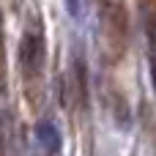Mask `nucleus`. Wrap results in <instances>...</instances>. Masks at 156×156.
<instances>
[{"instance_id":"f257e3e1","label":"nucleus","mask_w":156,"mask_h":156,"mask_svg":"<svg viewBox=\"0 0 156 156\" xmlns=\"http://www.w3.org/2000/svg\"><path fill=\"white\" fill-rule=\"evenodd\" d=\"M129 47V11L121 0H110L101 8V52L107 63H121Z\"/></svg>"},{"instance_id":"f03ea898","label":"nucleus","mask_w":156,"mask_h":156,"mask_svg":"<svg viewBox=\"0 0 156 156\" xmlns=\"http://www.w3.org/2000/svg\"><path fill=\"white\" fill-rule=\"evenodd\" d=\"M44 58H47V47H44V36L41 27H27L19 38V49H16V60H19V71L25 80V93H33V85L41 88L44 80Z\"/></svg>"},{"instance_id":"7ed1b4c3","label":"nucleus","mask_w":156,"mask_h":156,"mask_svg":"<svg viewBox=\"0 0 156 156\" xmlns=\"http://www.w3.org/2000/svg\"><path fill=\"white\" fill-rule=\"evenodd\" d=\"M36 140L44 148V154L55 156L60 151V132H58V126L52 121H38L36 123Z\"/></svg>"},{"instance_id":"20e7f679","label":"nucleus","mask_w":156,"mask_h":156,"mask_svg":"<svg viewBox=\"0 0 156 156\" xmlns=\"http://www.w3.org/2000/svg\"><path fill=\"white\" fill-rule=\"evenodd\" d=\"M143 8V25L151 36V44H156V0H140Z\"/></svg>"},{"instance_id":"39448f33","label":"nucleus","mask_w":156,"mask_h":156,"mask_svg":"<svg viewBox=\"0 0 156 156\" xmlns=\"http://www.w3.org/2000/svg\"><path fill=\"white\" fill-rule=\"evenodd\" d=\"M85 80H88L85 63L77 60V63H74V80H71L74 88H77V101H85V99H88V82H85Z\"/></svg>"}]
</instances>
